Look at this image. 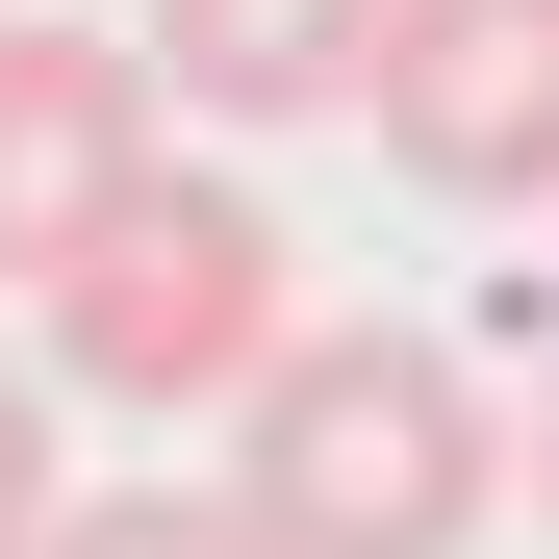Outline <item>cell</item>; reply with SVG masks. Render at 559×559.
Wrapping results in <instances>:
<instances>
[{
	"label": "cell",
	"mask_w": 559,
	"mask_h": 559,
	"mask_svg": "<svg viewBox=\"0 0 559 559\" xmlns=\"http://www.w3.org/2000/svg\"><path fill=\"white\" fill-rule=\"evenodd\" d=\"M229 509L280 559H457L509 509V432H484V382L432 331H280L229 382Z\"/></svg>",
	"instance_id": "cell-1"
},
{
	"label": "cell",
	"mask_w": 559,
	"mask_h": 559,
	"mask_svg": "<svg viewBox=\"0 0 559 559\" xmlns=\"http://www.w3.org/2000/svg\"><path fill=\"white\" fill-rule=\"evenodd\" d=\"M26 559H280V534H254L229 484H103V509H51Z\"/></svg>",
	"instance_id": "cell-6"
},
{
	"label": "cell",
	"mask_w": 559,
	"mask_h": 559,
	"mask_svg": "<svg viewBox=\"0 0 559 559\" xmlns=\"http://www.w3.org/2000/svg\"><path fill=\"white\" fill-rule=\"evenodd\" d=\"M534 509H559V382H534Z\"/></svg>",
	"instance_id": "cell-8"
},
{
	"label": "cell",
	"mask_w": 559,
	"mask_h": 559,
	"mask_svg": "<svg viewBox=\"0 0 559 559\" xmlns=\"http://www.w3.org/2000/svg\"><path fill=\"white\" fill-rule=\"evenodd\" d=\"M153 178V51L128 26H51V0H0V280H51Z\"/></svg>",
	"instance_id": "cell-4"
},
{
	"label": "cell",
	"mask_w": 559,
	"mask_h": 559,
	"mask_svg": "<svg viewBox=\"0 0 559 559\" xmlns=\"http://www.w3.org/2000/svg\"><path fill=\"white\" fill-rule=\"evenodd\" d=\"M153 103H204V128H331L356 103V51H382V0H153Z\"/></svg>",
	"instance_id": "cell-5"
},
{
	"label": "cell",
	"mask_w": 559,
	"mask_h": 559,
	"mask_svg": "<svg viewBox=\"0 0 559 559\" xmlns=\"http://www.w3.org/2000/svg\"><path fill=\"white\" fill-rule=\"evenodd\" d=\"M356 128H382L432 204H559V0H382Z\"/></svg>",
	"instance_id": "cell-3"
},
{
	"label": "cell",
	"mask_w": 559,
	"mask_h": 559,
	"mask_svg": "<svg viewBox=\"0 0 559 559\" xmlns=\"http://www.w3.org/2000/svg\"><path fill=\"white\" fill-rule=\"evenodd\" d=\"M76 484H51V356H0V559H26Z\"/></svg>",
	"instance_id": "cell-7"
},
{
	"label": "cell",
	"mask_w": 559,
	"mask_h": 559,
	"mask_svg": "<svg viewBox=\"0 0 559 559\" xmlns=\"http://www.w3.org/2000/svg\"><path fill=\"white\" fill-rule=\"evenodd\" d=\"M280 331H306V254H280V204H254V178H128V204L26 280L51 407H128V432H153V407H229Z\"/></svg>",
	"instance_id": "cell-2"
}]
</instances>
